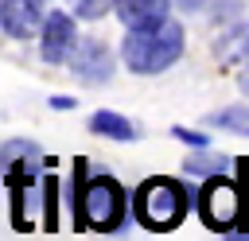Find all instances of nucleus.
<instances>
[{
  "label": "nucleus",
  "instance_id": "obj_16",
  "mask_svg": "<svg viewBox=\"0 0 249 241\" xmlns=\"http://www.w3.org/2000/svg\"><path fill=\"white\" fill-rule=\"evenodd\" d=\"M237 89L249 97V58H245V62H241V70H237Z\"/></svg>",
  "mask_w": 249,
  "mask_h": 241
},
{
  "label": "nucleus",
  "instance_id": "obj_14",
  "mask_svg": "<svg viewBox=\"0 0 249 241\" xmlns=\"http://www.w3.org/2000/svg\"><path fill=\"white\" fill-rule=\"evenodd\" d=\"M43 202H47L43 225H47V229H58V179H54V175L43 179Z\"/></svg>",
  "mask_w": 249,
  "mask_h": 241
},
{
  "label": "nucleus",
  "instance_id": "obj_11",
  "mask_svg": "<svg viewBox=\"0 0 249 241\" xmlns=\"http://www.w3.org/2000/svg\"><path fill=\"white\" fill-rule=\"evenodd\" d=\"M206 124L222 128V132H233V136H249V105H226V109L210 113Z\"/></svg>",
  "mask_w": 249,
  "mask_h": 241
},
{
  "label": "nucleus",
  "instance_id": "obj_7",
  "mask_svg": "<svg viewBox=\"0 0 249 241\" xmlns=\"http://www.w3.org/2000/svg\"><path fill=\"white\" fill-rule=\"evenodd\" d=\"M47 19V0H0V27L12 39H31Z\"/></svg>",
  "mask_w": 249,
  "mask_h": 241
},
{
  "label": "nucleus",
  "instance_id": "obj_17",
  "mask_svg": "<svg viewBox=\"0 0 249 241\" xmlns=\"http://www.w3.org/2000/svg\"><path fill=\"white\" fill-rule=\"evenodd\" d=\"M51 109H58V113H62V109H74V97H62V93H58V97H51Z\"/></svg>",
  "mask_w": 249,
  "mask_h": 241
},
{
  "label": "nucleus",
  "instance_id": "obj_18",
  "mask_svg": "<svg viewBox=\"0 0 249 241\" xmlns=\"http://www.w3.org/2000/svg\"><path fill=\"white\" fill-rule=\"evenodd\" d=\"M179 8H187V12H198V8H206V0H175Z\"/></svg>",
  "mask_w": 249,
  "mask_h": 241
},
{
  "label": "nucleus",
  "instance_id": "obj_15",
  "mask_svg": "<svg viewBox=\"0 0 249 241\" xmlns=\"http://www.w3.org/2000/svg\"><path fill=\"white\" fill-rule=\"evenodd\" d=\"M171 136L175 140H183V144H191V148H206L210 140H206V132H191V128H183V124H175L171 128Z\"/></svg>",
  "mask_w": 249,
  "mask_h": 241
},
{
  "label": "nucleus",
  "instance_id": "obj_5",
  "mask_svg": "<svg viewBox=\"0 0 249 241\" xmlns=\"http://www.w3.org/2000/svg\"><path fill=\"white\" fill-rule=\"evenodd\" d=\"M78 47V31H74V16L70 12H47L43 27H39V54L43 62H70Z\"/></svg>",
  "mask_w": 249,
  "mask_h": 241
},
{
  "label": "nucleus",
  "instance_id": "obj_1",
  "mask_svg": "<svg viewBox=\"0 0 249 241\" xmlns=\"http://www.w3.org/2000/svg\"><path fill=\"white\" fill-rule=\"evenodd\" d=\"M183 54V27L175 19L152 23V27H128L121 39V58L132 74H163Z\"/></svg>",
  "mask_w": 249,
  "mask_h": 241
},
{
  "label": "nucleus",
  "instance_id": "obj_6",
  "mask_svg": "<svg viewBox=\"0 0 249 241\" xmlns=\"http://www.w3.org/2000/svg\"><path fill=\"white\" fill-rule=\"evenodd\" d=\"M70 70L86 86H105L113 78V54L101 39H78V47L70 54Z\"/></svg>",
  "mask_w": 249,
  "mask_h": 241
},
{
  "label": "nucleus",
  "instance_id": "obj_9",
  "mask_svg": "<svg viewBox=\"0 0 249 241\" xmlns=\"http://www.w3.org/2000/svg\"><path fill=\"white\" fill-rule=\"evenodd\" d=\"M214 58L222 66H233V62H245L249 58V23H233L222 31V39L214 43Z\"/></svg>",
  "mask_w": 249,
  "mask_h": 241
},
{
  "label": "nucleus",
  "instance_id": "obj_10",
  "mask_svg": "<svg viewBox=\"0 0 249 241\" xmlns=\"http://www.w3.org/2000/svg\"><path fill=\"white\" fill-rule=\"evenodd\" d=\"M89 132H97V136H105V140H136V136H140L136 124H132L128 117L113 113V109H97V113H89Z\"/></svg>",
  "mask_w": 249,
  "mask_h": 241
},
{
  "label": "nucleus",
  "instance_id": "obj_4",
  "mask_svg": "<svg viewBox=\"0 0 249 241\" xmlns=\"http://www.w3.org/2000/svg\"><path fill=\"white\" fill-rule=\"evenodd\" d=\"M128 214V194L113 175H89L82 187V210H78V229H97L113 233L124 225Z\"/></svg>",
  "mask_w": 249,
  "mask_h": 241
},
{
  "label": "nucleus",
  "instance_id": "obj_12",
  "mask_svg": "<svg viewBox=\"0 0 249 241\" xmlns=\"http://www.w3.org/2000/svg\"><path fill=\"white\" fill-rule=\"evenodd\" d=\"M183 171H187V175H202V179H210V175H226V159H222V155H210V152L198 148L195 155H187Z\"/></svg>",
  "mask_w": 249,
  "mask_h": 241
},
{
  "label": "nucleus",
  "instance_id": "obj_2",
  "mask_svg": "<svg viewBox=\"0 0 249 241\" xmlns=\"http://www.w3.org/2000/svg\"><path fill=\"white\" fill-rule=\"evenodd\" d=\"M187 210H191V190L171 175H152L132 194V214L152 233H171L175 225H183Z\"/></svg>",
  "mask_w": 249,
  "mask_h": 241
},
{
  "label": "nucleus",
  "instance_id": "obj_19",
  "mask_svg": "<svg viewBox=\"0 0 249 241\" xmlns=\"http://www.w3.org/2000/svg\"><path fill=\"white\" fill-rule=\"evenodd\" d=\"M226 241H249V233H241V229H230V237Z\"/></svg>",
  "mask_w": 249,
  "mask_h": 241
},
{
  "label": "nucleus",
  "instance_id": "obj_13",
  "mask_svg": "<svg viewBox=\"0 0 249 241\" xmlns=\"http://www.w3.org/2000/svg\"><path fill=\"white\" fill-rule=\"evenodd\" d=\"M74 19H101L105 12H113V0H66Z\"/></svg>",
  "mask_w": 249,
  "mask_h": 241
},
{
  "label": "nucleus",
  "instance_id": "obj_8",
  "mask_svg": "<svg viewBox=\"0 0 249 241\" xmlns=\"http://www.w3.org/2000/svg\"><path fill=\"white\" fill-rule=\"evenodd\" d=\"M113 12L124 27H152L167 19L171 0H113Z\"/></svg>",
  "mask_w": 249,
  "mask_h": 241
},
{
  "label": "nucleus",
  "instance_id": "obj_3",
  "mask_svg": "<svg viewBox=\"0 0 249 241\" xmlns=\"http://www.w3.org/2000/svg\"><path fill=\"white\" fill-rule=\"evenodd\" d=\"M237 171H241V183L249 175V159H233ZM241 183H230L226 175H210L198 190V218L206 229L214 233H230L245 222V194H241Z\"/></svg>",
  "mask_w": 249,
  "mask_h": 241
}]
</instances>
